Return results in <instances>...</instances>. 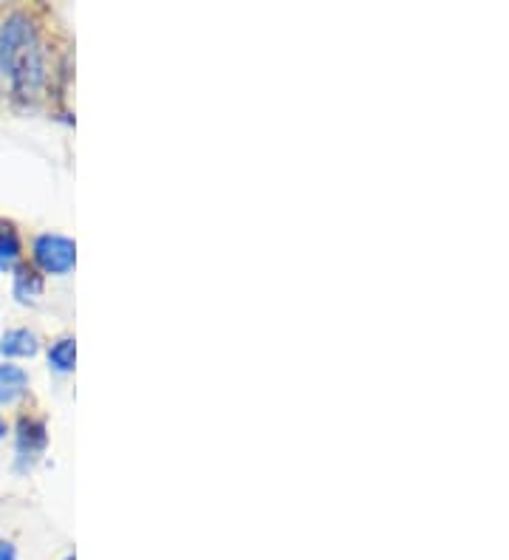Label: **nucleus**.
Returning a JSON list of instances; mask_svg holds the SVG:
<instances>
[{
	"instance_id": "obj_10",
	"label": "nucleus",
	"mask_w": 509,
	"mask_h": 560,
	"mask_svg": "<svg viewBox=\"0 0 509 560\" xmlns=\"http://www.w3.org/2000/svg\"><path fill=\"white\" fill-rule=\"evenodd\" d=\"M0 436H6V422L0 419Z\"/></svg>"
},
{
	"instance_id": "obj_7",
	"label": "nucleus",
	"mask_w": 509,
	"mask_h": 560,
	"mask_svg": "<svg viewBox=\"0 0 509 560\" xmlns=\"http://www.w3.org/2000/svg\"><path fill=\"white\" fill-rule=\"evenodd\" d=\"M49 363H51V368H57L60 374L74 371V363H77V343H74L71 337L57 340L49 351Z\"/></svg>"
},
{
	"instance_id": "obj_4",
	"label": "nucleus",
	"mask_w": 509,
	"mask_h": 560,
	"mask_svg": "<svg viewBox=\"0 0 509 560\" xmlns=\"http://www.w3.org/2000/svg\"><path fill=\"white\" fill-rule=\"evenodd\" d=\"M29 391V377L17 365H0V405H12Z\"/></svg>"
},
{
	"instance_id": "obj_6",
	"label": "nucleus",
	"mask_w": 509,
	"mask_h": 560,
	"mask_svg": "<svg viewBox=\"0 0 509 560\" xmlns=\"http://www.w3.org/2000/svg\"><path fill=\"white\" fill-rule=\"evenodd\" d=\"M15 295L17 300H23V303H32L37 297L43 295V278L29 269V266H20L15 275Z\"/></svg>"
},
{
	"instance_id": "obj_11",
	"label": "nucleus",
	"mask_w": 509,
	"mask_h": 560,
	"mask_svg": "<svg viewBox=\"0 0 509 560\" xmlns=\"http://www.w3.org/2000/svg\"><path fill=\"white\" fill-rule=\"evenodd\" d=\"M66 560H74V558H66Z\"/></svg>"
},
{
	"instance_id": "obj_2",
	"label": "nucleus",
	"mask_w": 509,
	"mask_h": 560,
	"mask_svg": "<svg viewBox=\"0 0 509 560\" xmlns=\"http://www.w3.org/2000/svg\"><path fill=\"white\" fill-rule=\"evenodd\" d=\"M34 261L49 275H66L77 264V247L66 235L46 232L34 241Z\"/></svg>"
},
{
	"instance_id": "obj_1",
	"label": "nucleus",
	"mask_w": 509,
	"mask_h": 560,
	"mask_svg": "<svg viewBox=\"0 0 509 560\" xmlns=\"http://www.w3.org/2000/svg\"><path fill=\"white\" fill-rule=\"evenodd\" d=\"M0 68L20 97H34L46 83L43 43L26 15L6 17L0 26Z\"/></svg>"
},
{
	"instance_id": "obj_3",
	"label": "nucleus",
	"mask_w": 509,
	"mask_h": 560,
	"mask_svg": "<svg viewBox=\"0 0 509 560\" xmlns=\"http://www.w3.org/2000/svg\"><path fill=\"white\" fill-rule=\"evenodd\" d=\"M46 442H49V436H46V425H43V422H34V419H23V422H20L17 450H20L23 459H29V456L34 459L37 453H43V450H46Z\"/></svg>"
},
{
	"instance_id": "obj_9",
	"label": "nucleus",
	"mask_w": 509,
	"mask_h": 560,
	"mask_svg": "<svg viewBox=\"0 0 509 560\" xmlns=\"http://www.w3.org/2000/svg\"><path fill=\"white\" fill-rule=\"evenodd\" d=\"M0 560H17L15 546L9 544V541H0Z\"/></svg>"
},
{
	"instance_id": "obj_8",
	"label": "nucleus",
	"mask_w": 509,
	"mask_h": 560,
	"mask_svg": "<svg viewBox=\"0 0 509 560\" xmlns=\"http://www.w3.org/2000/svg\"><path fill=\"white\" fill-rule=\"evenodd\" d=\"M20 255V241L15 238V232L0 227V261H15Z\"/></svg>"
},
{
	"instance_id": "obj_5",
	"label": "nucleus",
	"mask_w": 509,
	"mask_h": 560,
	"mask_svg": "<svg viewBox=\"0 0 509 560\" xmlns=\"http://www.w3.org/2000/svg\"><path fill=\"white\" fill-rule=\"evenodd\" d=\"M37 348H40V343L29 329L6 331L3 340H0V354H6V357H34Z\"/></svg>"
}]
</instances>
